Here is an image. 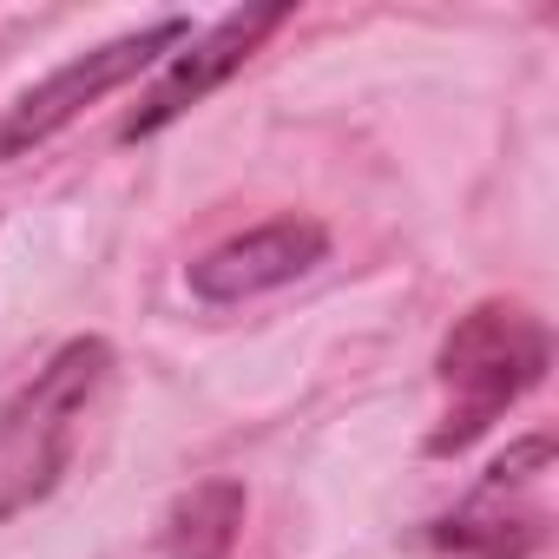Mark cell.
<instances>
[{
  "label": "cell",
  "mask_w": 559,
  "mask_h": 559,
  "mask_svg": "<svg viewBox=\"0 0 559 559\" xmlns=\"http://www.w3.org/2000/svg\"><path fill=\"white\" fill-rule=\"evenodd\" d=\"M546 362H552V336H546V317H533L526 304L493 297L454 317L441 343V421L428 435V454L474 448L520 395L539 389Z\"/></svg>",
  "instance_id": "6da1fadb"
},
{
  "label": "cell",
  "mask_w": 559,
  "mask_h": 559,
  "mask_svg": "<svg viewBox=\"0 0 559 559\" xmlns=\"http://www.w3.org/2000/svg\"><path fill=\"white\" fill-rule=\"evenodd\" d=\"M106 376H112V349L99 336H73L27 389L0 402V520L27 513L60 487L80 421L93 415Z\"/></svg>",
  "instance_id": "7a4b0ae2"
},
{
  "label": "cell",
  "mask_w": 559,
  "mask_h": 559,
  "mask_svg": "<svg viewBox=\"0 0 559 559\" xmlns=\"http://www.w3.org/2000/svg\"><path fill=\"white\" fill-rule=\"evenodd\" d=\"M191 40V21H152L139 34H119L80 60H67L60 73H47L40 86H27L8 112H0V165L8 158H27L34 145H47L53 132H67L86 106H99L106 93H119L126 80H139L145 67H158L171 47Z\"/></svg>",
  "instance_id": "3957f363"
},
{
  "label": "cell",
  "mask_w": 559,
  "mask_h": 559,
  "mask_svg": "<svg viewBox=\"0 0 559 559\" xmlns=\"http://www.w3.org/2000/svg\"><path fill=\"white\" fill-rule=\"evenodd\" d=\"M546 467H552V435H526L513 441L480 487L435 526V546H448L454 559H533L546 546Z\"/></svg>",
  "instance_id": "277c9868"
},
{
  "label": "cell",
  "mask_w": 559,
  "mask_h": 559,
  "mask_svg": "<svg viewBox=\"0 0 559 559\" xmlns=\"http://www.w3.org/2000/svg\"><path fill=\"white\" fill-rule=\"evenodd\" d=\"M297 8L290 0H276V8H237V14H224V21H211L204 34H191L178 53H171V67L158 73V86L139 99V112L126 119V139H152V132H165L171 119H185L198 99H211L276 27H284Z\"/></svg>",
  "instance_id": "5b68a950"
},
{
  "label": "cell",
  "mask_w": 559,
  "mask_h": 559,
  "mask_svg": "<svg viewBox=\"0 0 559 559\" xmlns=\"http://www.w3.org/2000/svg\"><path fill=\"white\" fill-rule=\"evenodd\" d=\"M330 250V230L317 217H270L217 250H204L191 263V297L204 304H243V297H263V290H284L297 284L304 270H317Z\"/></svg>",
  "instance_id": "8992f818"
},
{
  "label": "cell",
  "mask_w": 559,
  "mask_h": 559,
  "mask_svg": "<svg viewBox=\"0 0 559 559\" xmlns=\"http://www.w3.org/2000/svg\"><path fill=\"white\" fill-rule=\"evenodd\" d=\"M237 526H243V487L198 480L191 493H178V507L165 520V559H230Z\"/></svg>",
  "instance_id": "52a82bcc"
}]
</instances>
